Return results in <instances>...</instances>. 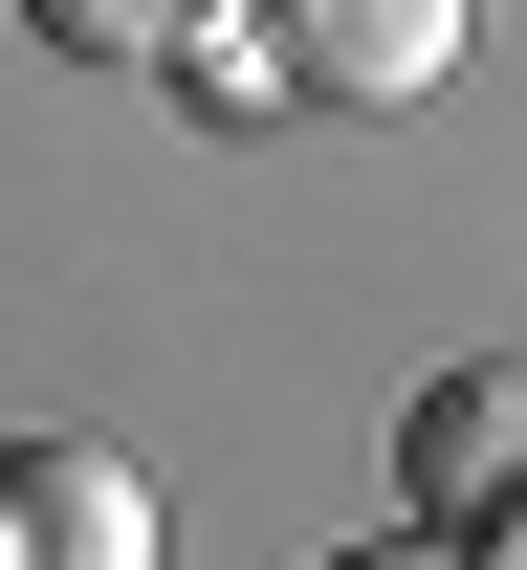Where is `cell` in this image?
Here are the masks:
<instances>
[{"mask_svg":"<svg viewBox=\"0 0 527 570\" xmlns=\"http://www.w3.org/2000/svg\"><path fill=\"white\" fill-rule=\"evenodd\" d=\"M242 67L286 110H418L461 67V0H242Z\"/></svg>","mask_w":527,"mask_h":570,"instance_id":"6da1fadb","label":"cell"},{"mask_svg":"<svg viewBox=\"0 0 527 570\" xmlns=\"http://www.w3.org/2000/svg\"><path fill=\"white\" fill-rule=\"evenodd\" d=\"M506 461H527V373L506 352H461L418 417H396V504L440 527V549H506Z\"/></svg>","mask_w":527,"mask_h":570,"instance_id":"7a4b0ae2","label":"cell"},{"mask_svg":"<svg viewBox=\"0 0 527 570\" xmlns=\"http://www.w3.org/2000/svg\"><path fill=\"white\" fill-rule=\"evenodd\" d=\"M0 570H154V483L110 439H22L0 461Z\"/></svg>","mask_w":527,"mask_h":570,"instance_id":"3957f363","label":"cell"},{"mask_svg":"<svg viewBox=\"0 0 527 570\" xmlns=\"http://www.w3.org/2000/svg\"><path fill=\"white\" fill-rule=\"evenodd\" d=\"M67 67H176V45H221V0H22Z\"/></svg>","mask_w":527,"mask_h":570,"instance_id":"277c9868","label":"cell"},{"mask_svg":"<svg viewBox=\"0 0 527 570\" xmlns=\"http://www.w3.org/2000/svg\"><path fill=\"white\" fill-rule=\"evenodd\" d=\"M330 570H506V549H440V527H396V549H330Z\"/></svg>","mask_w":527,"mask_h":570,"instance_id":"5b68a950","label":"cell"}]
</instances>
